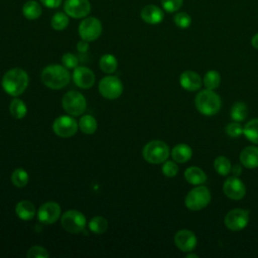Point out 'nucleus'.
Returning <instances> with one entry per match:
<instances>
[{
    "label": "nucleus",
    "mask_w": 258,
    "mask_h": 258,
    "mask_svg": "<svg viewBox=\"0 0 258 258\" xmlns=\"http://www.w3.org/2000/svg\"><path fill=\"white\" fill-rule=\"evenodd\" d=\"M28 75L22 69H11L5 73L1 85L3 90L12 97L21 95L28 86Z\"/></svg>",
    "instance_id": "nucleus-1"
},
{
    "label": "nucleus",
    "mask_w": 258,
    "mask_h": 258,
    "mask_svg": "<svg viewBox=\"0 0 258 258\" xmlns=\"http://www.w3.org/2000/svg\"><path fill=\"white\" fill-rule=\"evenodd\" d=\"M70 73L67 68L59 64H49L41 72V81L49 89L59 90L70 82Z\"/></svg>",
    "instance_id": "nucleus-2"
},
{
    "label": "nucleus",
    "mask_w": 258,
    "mask_h": 258,
    "mask_svg": "<svg viewBox=\"0 0 258 258\" xmlns=\"http://www.w3.org/2000/svg\"><path fill=\"white\" fill-rule=\"evenodd\" d=\"M195 104L200 113L206 116H213L219 112L222 102L218 94L213 90L206 89L197 95Z\"/></svg>",
    "instance_id": "nucleus-3"
},
{
    "label": "nucleus",
    "mask_w": 258,
    "mask_h": 258,
    "mask_svg": "<svg viewBox=\"0 0 258 258\" xmlns=\"http://www.w3.org/2000/svg\"><path fill=\"white\" fill-rule=\"evenodd\" d=\"M142 155L149 163H163L169 156V148L163 141L152 140L143 147Z\"/></svg>",
    "instance_id": "nucleus-4"
},
{
    "label": "nucleus",
    "mask_w": 258,
    "mask_h": 258,
    "mask_svg": "<svg viewBox=\"0 0 258 258\" xmlns=\"http://www.w3.org/2000/svg\"><path fill=\"white\" fill-rule=\"evenodd\" d=\"M211 202V192L205 185H199L188 191L184 199L186 208L190 211H200L206 208Z\"/></svg>",
    "instance_id": "nucleus-5"
},
{
    "label": "nucleus",
    "mask_w": 258,
    "mask_h": 258,
    "mask_svg": "<svg viewBox=\"0 0 258 258\" xmlns=\"http://www.w3.org/2000/svg\"><path fill=\"white\" fill-rule=\"evenodd\" d=\"M61 104L64 111L72 116L82 115L87 108V101L85 97L77 91H70L66 93L62 97Z\"/></svg>",
    "instance_id": "nucleus-6"
},
{
    "label": "nucleus",
    "mask_w": 258,
    "mask_h": 258,
    "mask_svg": "<svg viewBox=\"0 0 258 258\" xmlns=\"http://www.w3.org/2000/svg\"><path fill=\"white\" fill-rule=\"evenodd\" d=\"M62 228L72 234H79L86 227V217L79 211L69 210L60 218Z\"/></svg>",
    "instance_id": "nucleus-7"
},
{
    "label": "nucleus",
    "mask_w": 258,
    "mask_h": 258,
    "mask_svg": "<svg viewBox=\"0 0 258 258\" xmlns=\"http://www.w3.org/2000/svg\"><path fill=\"white\" fill-rule=\"evenodd\" d=\"M100 94L108 100H115L123 93V85L119 78L114 76H107L99 83Z\"/></svg>",
    "instance_id": "nucleus-8"
},
{
    "label": "nucleus",
    "mask_w": 258,
    "mask_h": 258,
    "mask_svg": "<svg viewBox=\"0 0 258 258\" xmlns=\"http://www.w3.org/2000/svg\"><path fill=\"white\" fill-rule=\"evenodd\" d=\"M102 33V24L96 17H87L79 25V34L86 41L96 40Z\"/></svg>",
    "instance_id": "nucleus-9"
},
{
    "label": "nucleus",
    "mask_w": 258,
    "mask_h": 258,
    "mask_svg": "<svg viewBox=\"0 0 258 258\" xmlns=\"http://www.w3.org/2000/svg\"><path fill=\"white\" fill-rule=\"evenodd\" d=\"M78 126L79 124L73 117L64 115L59 116L54 120L52 124V130L57 136L68 138L74 136L77 133Z\"/></svg>",
    "instance_id": "nucleus-10"
},
{
    "label": "nucleus",
    "mask_w": 258,
    "mask_h": 258,
    "mask_svg": "<svg viewBox=\"0 0 258 258\" xmlns=\"http://www.w3.org/2000/svg\"><path fill=\"white\" fill-rule=\"evenodd\" d=\"M249 222V211L233 209L227 213L224 219L225 226L232 231L243 230Z\"/></svg>",
    "instance_id": "nucleus-11"
},
{
    "label": "nucleus",
    "mask_w": 258,
    "mask_h": 258,
    "mask_svg": "<svg viewBox=\"0 0 258 258\" xmlns=\"http://www.w3.org/2000/svg\"><path fill=\"white\" fill-rule=\"evenodd\" d=\"M60 217V207L55 202H47L42 204L37 211L39 222L44 225L55 223Z\"/></svg>",
    "instance_id": "nucleus-12"
},
{
    "label": "nucleus",
    "mask_w": 258,
    "mask_h": 258,
    "mask_svg": "<svg viewBox=\"0 0 258 258\" xmlns=\"http://www.w3.org/2000/svg\"><path fill=\"white\" fill-rule=\"evenodd\" d=\"M64 12L73 18H84L91 11L89 0H66Z\"/></svg>",
    "instance_id": "nucleus-13"
},
{
    "label": "nucleus",
    "mask_w": 258,
    "mask_h": 258,
    "mask_svg": "<svg viewBox=\"0 0 258 258\" xmlns=\"http://www.w3.org/2000/svg\"><path fill=\"white\" fill-rule=\"evenodd\" d=\"M223 191L229 199L241 200L246 194V187L238 176H231L224 181Z\"/></svg>",
    "instance_id": "nucleus-14"
},
{
    "label": "nucleus",
    "mask_w": 258,
    "mask_h": 258,
    "mask_svg": "<svg viewBox=\"0 0 258 258\" xmlns=\"http://www.w3.org/2000/svg\"><path fill=\"white\" fill-rule=\"evenodd\" d=\"M197 237L194 232L182 229L174 235V244L182 252H191L197 246Z\"/></svg>",
    "instance_id": "nucleus-15"
},
{
    "label": "nucleus",
    "mask_w": 258,
    "mask_h": 258,
    "mask_svg": "<svg viewBox=\"0 0 258 258\" xmlns=\"http://www.w3.org/2000/svg\"><path fill=\"white\" fill-rule=\"evenodd\" d=\"M73 80L79 88L89 89L95 83V75L87 67H77L74 69Z\"/></svg>",
    "instance_id": "nucleus-16"
},
{
    "label": "nucleus",
    "mask_w": 258,
    "mask_h": 258,
    "mask_svg": "<svg viewBox=\"0 0 258 258\" xmlns=\"http://www.w3.org/2000/svg\"><path fill=\"white\" fill-rule=\"evenodd\" d=\"M180 86L186 91H197L202 87V78L192 71H185L179 77Z\"/></svg>",
    "instance_id": "nucleus-17"
},
{
    "label": "nucleus",
    "mask_w": 258,
    "mask_h": 258,
    "mask_svg": "<svg viewBox=\"0 0 258 258\" xmlns=\"http://www.w3.org/2000/svg\"><path fill=\"white\" fill-rule=\"evenodd\" d=\"M140 16L142 20L148 24H158L163 20L164 15L159 7L149 4L142 8Z\"/></svg>",
    "instance_id": "nucleus-18"
},
{
    "label": "nucleus",
    "mask_w": 258,
    "mask_h": 258,
    "mask_svg": "<svg viewBox=\"0 0 258 258\" xmlns=\"http://www.w3.org/2000/svg\"><path fill=\"white\" fill-rule=\"evenodd\" d=\"M240 161L247 168L258 167V147L257 146L245 147L240 153Z\"/></svg>",
    "instance_id": "nucleus-19"
},
{
    "label": "nucleus",
    "mask_w": 258,
    "mask_h": 258,
    "mask_svg": "<svg viewBox=\"0 0 258 258\" xmlns=\"http://www.w3.org/2000/svg\"><path fill=\"white\" fill-rule=\"evenodd\" d=\"M15 213L17 217L23 221H29L34 218L36 210L34 205L29 201H20L15 207Z\"/></svg>",
    "instance_id": "nucleus-20"
},
{
    "label": "nucleus",
    "mask_w": 258,
    "mask_h": 258,
    "mask_svg": "<svg viewBox=\"0 0 258 258\" xmlns=\"http://www.w3.org/2000/svg\"><path fill=\"white\" fill-rule=\"evenodd\" d=\"M184 178L190 184L200 185L207 180V174L198 166H189L184 171Z\"/></svg>",
    "instance_id": "nucleus-21"
},
{
    "label": "nucleus",
    "mask_w": 258,
    "mask_h": 258,
    "mask_svg": "<svg viewBox=\"0 0 258 258\" xmlns=\"http://www.w3.org/2000/svg\"><path fill=\"white\" fill-rule=\"evenodd\" d=\"M192 150L191 148L184 143L175 145L171 150V156L174 161L178 163H184L191 158Z\"/></svg>",
    "instance_id": "nucleus-22"
},
{
    "label": "nucleus",
    "mask_w": 258,
    "mask_h": 258,
    "mask_svg": "<svg viewBox=\"0 0 258 258\" xmlns=\"http://www.w3.org/2000/svg\"><path fill=\"white\" fill-rule=\"evenodd\" d=\"M42 9L38 2L34 0H29L24 3L22 7V13L24 17L28 20H34L37 19L41 15Z\"/></svg>",
    "instance_id": "nucleus-23"
},
{
    "label": "nucleus",
    "mask_w": 258,
    "mask_h": 258,
    "mask_svg": "<svg viewBox=\"0 0 258 258\" xmlns=\"http://www.w3.org/2000/svg\"><path fill=\"white\" fill-rule=\"evenodd\" d=\"M100 69L106 74H112L117 70L118 61L117 58L110 53H106L101 56L99 61Z\"/></svg>",
    "instance_id": "nucleus-24"
},
{
    "label": "nucleus",
    "mask_w": 258,
    "mask_h": 258,
    "mask_svg": "<svg viewBox=\"0 0 258 258\" xmlns=\"http://www.w3.org/2000/svg\"><path fill=\"white\" fill-rule=\"evenodd\" d=\"M243 134L254 144H258V118L250 120L243 127Z\"/></svg>",
    "instance_id": "nucleus-25"
},
{
    "label": "nucleus",
    "mask_w": 258,
    "mask_h": 258,
    "mask_svg": "<svg viewBox=\"0 0 258 258\" xmlns=\"http://www.w3.org/2000/svg\"><path fill=\"white\" fill-rule=\"evenodd\" d=\"M9 111L15 119H22L27 113V107L22 100L15 98L10 103Z\"/></svg>",
    "instance_id": "nucleus-26"
},
{
    "label": "nucleus",
    "mask_w": 258,
    "mask_h": 258,
    "mask_svg": "<svg viewBox=\"0 0 258 258\" xmlns=\"http://www.w3.org/2000/svg\"><path fill=\"white\" fill-rule=\"evenodd\" d=\"M89 229L95 234H103L108 229V221L102 216H96L90 220Z\"/></svg>",
    "instance_id": "nucleus-27"
},
{
    "label": "nucleus",
    "mask_w": 258,
    "mask_h": 258,
    "mask_svg": "<svg viewBox=\"0 0 258 258\" xmlns=\"http://www.w3.org/2000/svg\"><path fill=\"white\" fill-rule=\"evenodd\" d=\"M79 127L85 134H93L97 130V121L91 115H84L79 121Z\"/></svg>",
    "instance_id": "nucleus-28"
},
{
    "label": "nucleus",
    "mask_w": 258,
    "mask_h": 258,
    "mask_svg": "<svg viewBox=\"0 0 258 258\" xmlns=\"http://www.w3.org/2000/svg\"><path fill=\"white\" fill-rule=\"evenodd\" d=\"M248 114V109L245 103L243 102H237L235 103L231 108V118L234 121L240 122L245 120Z\"/></svg>",
    "instance_id": "nucleus-29"
},
{
    "label": "nucleus",
    "mask_w": 258,
    "mask_h": 258,
    "mask_svg": "<svg viewBox=\"0 0 258 258\" xmlns=\"http://www.w3.org/2000/svg\"><path fill=\"white\" fill-rule=\"evenodd\" d=\"M29 180V175L23 168H16L11 174V181L16 187H24Z\"/></svg>",
    "instance_id": "nucleus-30"
},
{
    "label": "nucleus",
    "mask_w": 258,
    "mask_h": 258,
    "mask_svg": "<svg viewBox=\"0 0 258 258\" xmlns=\"http://www.w3.org/2000/svg\"><path fill=\"white\" fill-rule=\"evenodd\" d=\"M221 82V76L217 71H209L204 77V85L209 90H215L219 87Z\"/></svg>",
    "instance_id": "nucleus-31"
},
{
    "label": "nucleus",
    "mask_w": 258,
    "mask_h": 258,
    "mask_svg": "<svg viewBox=\"0 0 258 258\" xmlns=\"http://www.w3.org/2000/svg\"><path fill=\"white\" fill-rule=\"evenodd\" d=\"M215 170L221 175H227L232 168L230 160L225 156H218L214 161Z\"/></svg>",
    "instance_id": "nucleus-32"
},
{
    "label": "nucleus",
    "mask_w": 258,
    "mask_h": 258,
    "mask_svg": "<svg viewBox=\"0 0 258 258\" xmlns=\"http://www.w3.org/2000/svg\"><path fill=\"white\" fill-rule=\"evenodd\" d=\"M68 16L66 12H56L51 18V27L55 30H63L69 25Z\"/></svg>",
    "instance_id": "nucleus-33"
},
{
    "label": "nucleus",
    "mask_w": 258,
    "mask_h": 258,
    "mask_svg": "<svg viewBox=\"0 0 258 258\" xmlns=\"http://www.w3.org/2000/svg\"><path fill=\"white\" fill-rule=\"evenodd\" d=\"M173 20H174L175 25L177 27L181 28V29H185V28H187L191 24V18L185 12H178V13H176L174 18H173Z\"/></svg>",
    "instance_id": "nucleus-34"
},
{
    "label": "nucleus",
    "mask_w": 258,
    "mask_h": 258,
    "mask_svg": "<svg viewBox=\"0 0 258 258\" xmlns=\"http://www.w3.org/2000/svg\"><path fill=\"white\" fill-rule=\"evenodd\" d=\"M178 172V166L174 161L165 160L162 165V173L167 177H173Z\"/></svg>",
    "instance_id": "nucleus-35"
},
{
    "label": "nucleus",
    "mask_w": 258,
    "mask_h": 258,
    "mask_svg": "<svg viewBox=\"0 0 258 258\" xmlns=\"http://www.w3.org/2000/svg\"><path fill=\"white\" fill-rule=\"evenodd\" d=\"M226 133L233 138L239 137L241 134H243V127L236 121V122H231L229 123L226 128H225Z\"/></svg>",
    "instance_id": "nucleus-36"
},
{
    "label": "nucleus",
    "mask_w": 258,
    "mask_h": 258,
    "mask_svg": "<svg viewBox=\"0 0 258 258\" xmlns=\"http://www.w3.org/2000/svg\"><path fill=\"white\" fill-rule=\"evenodd\" d=\"M28 258H47L49 255L47 251L41 246H32L26 253Z\"/></svg>",
    "instance_id": "nucleus-37"
},
{
    "label": "nucleus",
    "mask_w": 258,
    "mask_h": 258,
    "mask_svg": "<svg viewBox=\"0 0 258 258\" xmlns=\"http://www.w3.org/2000/svg\"><path fill=\"white\" fill-rule=\"evenodd\" d=\"M182 2L183 0H161V5L166 12L172 13L181 7Z\"/></svg>",
    "instance_id": "nucleus-38"
},
{
    "label": "nucleus",
    "mask_w": 258,
    "mask_h": 258,
    "mask_svg": "<svg viewBox=\"0 0 258 258\" xmlns=\"http://www.w3.org/2000/svg\"><path fill=\"white\" fill-rule=\"evenodd\" d=\"M61 62L64 68L67 69H76L78 67L79 60L78 57L71 52H67L61 57Z\"/></svg>",
    "instance_id": "nucleus-39"
},
{
    "label": "nucleus",
    "mask_w": 258,
    "mask_h": 258,
    "mask_svg": "<svg viewBox=\"0 0 258 258\" xmlns=\"http://www.w3.org/2000/svg\"><path fill=\"white\" fill-rule=\"evenodd\" d=\"M40 2L47 8H57L59 7L61 0H40Z\"/></svg>",
    "instance_id": "nucleus-40"
},
{
    "label": "nucleus",
    "mask_w": 258,
    "mask_h": 258,
    "mask_svg": "<svg viewBox=\"0 0 258 258\" xmlns=\"http://www.w3.org/2000/svg\"><path fill=\"white\" fill-rule=\"evenodd\" d=\"M88 42H89V41H86V40H84V39L80 40V41L77 43V49H78V51L81 52V53L87 52L88 49H89V43H88Z\"/></svg>",
    "instance_id": "nucleus-41"
},
{
    "label": "nucleus",
    "mask_w": 258,
    "mask_h": 258,
    "mask_svg": "<svg viewBox=\"0 0 258 258\" xmlns=\"http://www.w3.org/2000/svg\"><path fill=\"white\" fill-rule=\"evenodd\" d=\"M231 170L233 171L234 176H239L242 172V167L239 164H236V165H234V167L231 168Z\"/></svg>",
    "instance_id": "nucleus-42"
},
{
    "label": "nucleus",
    "mask_w": 258,
    "mask_h": 258,
    "mask_svg": "<svg viewBox=\"0 0 258 258\" xmlns=\"http://www.w3.org/2000/svg\"><path fill=\"white\" fill-rule=\"evenodd\" d=\"M251 44H252V46H253L254 48L258 49V33H256V34L252 37V39H251Z\"/></svg>",
    "instance_id": "nucleus-43"
},
{
    "label": "nucleus",
    "mask_w": 258,
    "mask_h": 258,
    "mask_svg": "<svg viewBox=\"0 0 258 258\" xmlns=\"http://www.w3.org/2000/svg\"><path fill=\"white\" fill-rule=\"evenodd\" d=\"M186 257H187V258H189V257H195V258H198V255L190 253V254H187V255H186Z\"/></svg>",
    "instance_id": "nucleus-44"
}]
</instances>
